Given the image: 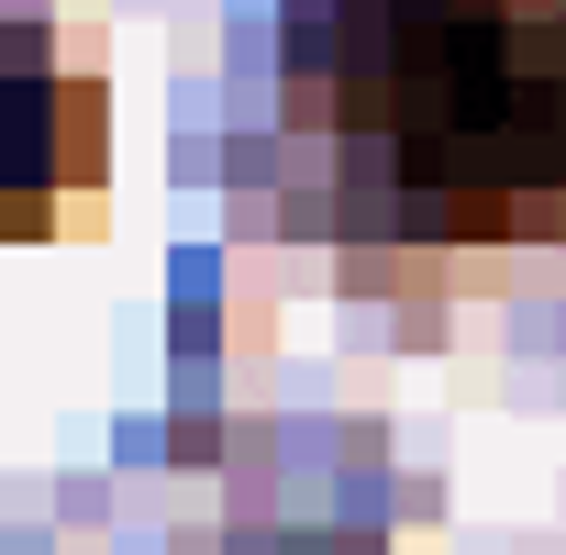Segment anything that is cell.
Returning <instances> with one entry per match:
<instances>
[{
	"label": "cell",
	"mask_w": 566,
	"mask_h": 555,
	"mask_svg": "<svg viewBox=\"0 0 566 555\" xmlns=\"http://www.w3.org/2000/svg\"><path fill=\"white\" fill-rule=\"evenodd\" d=\"M112 167V90L67 34L0 23V233H45L67 189Z\"/></svg>",
	"instance_id": "cell-2"
},
{
	"label": "cell",
	"mask_w": 566,
	"mask_h": 555,
	"mask_svg": "<svg viewBox=\"0 0 566 555\" xmlns=\"http://www.w3.org/2000/svg\"><path fill=\"white\" fill-rule=\"evenodd\" d=\"M277 34L312 222L356 278L566 244V0H290Z\"/></svg>",
	"instance_id": "cell-1"
}]
</instances>
